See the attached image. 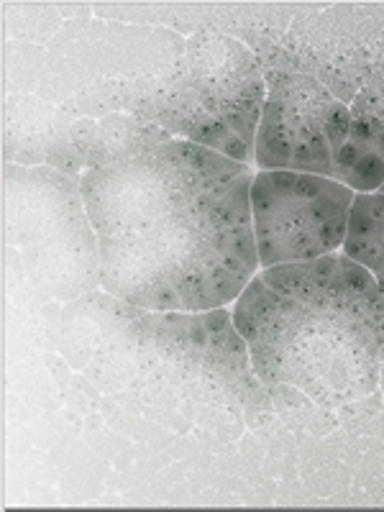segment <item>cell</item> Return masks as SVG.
<instances>
[{
	"mask_svg": "<svg viewBox=\"0 0 384 512\" xmlns=\"http://www.w3.org/2000/svg\"><path fill=\"white\" fill-rule=\"evenodd\" d=\"M344 254L374 277L384 272V192H359L354 198Z\"/></svg>",
	"mask_w": 384,
	"mask_h": 512,
	"instance_id": "ba28073f",
	"label": "cell"
},
{
	"mask_svg": "<svg viewBox=\"0 0 384 512\" xmlns=\"http://www.w3.org/2000/svg\"><path fill=\"white\" fill-rule=\"evenodd\" d=\"M379 192H384V185H382V190H379Z\"/></svg>",
	"mask_w": 384,
	"mask_h": 512,
	"instance_id": "30bf717a",
	"label": "cell"
},
{
	"mask_svg": "<svg viewBox=\"0 0 384 512\" xmlns=\"http://www.w3.org/2000/svg\"><path fill=\"white\" fill-rule=\"evenodd\" d=\"M233 326L254 372L341 405L377 387L384 359V295L349 256L267 267L241 292Z\"/></svg>",
	"mask_w": 384,
	"mask_h": 512,
	"instance_id": "7a4b0ae2",
	"label": "cell"
},
{
	"mask_svg": "<svg viewBox=\"0 0 384 512\" xmlns=\"http://www.w3.org/2000/svg\"><path fill=\"white\" fill-rule=\"evenodd\" d=\"M249 164L187 139L85 169L100 285L146 310L203 313L239 300L259 269Z\"/></svg>",
	"mask_w": 384,
	"mask_h": 512,
	"instance_id": "6da1fadb",
	"label": "cell"
},
{
	"mask_svg": "<svg viewBox=\"0 0 384 512\" xmlns=\"http://www.w3.org/2000/svg\"><path fill=\"white\" fill-rule=\"evenodd\" d=\"M264 80L254 57L228 36L200 34L185 44L180 93L162 118L164 131L249 164L264 111Z\"/></svg>",
	"mask_w": 384,
	"mask_h": 512,
	"instance_id": "277c9868",
	"label": "cell"
},
{
	"mask_svg": "<svg viewBox=\"0 0 384 512\" xmlns=\"http://www.w3.org/2000/svg\"><path fill=\"white\" fill-rule=\"evenodd\" d=\"M351 111L318 80L303 72L272 77L256 128V162L272 172H305L331 177L349 136Z\"/></svg>",
	"mask_w": 384,
	"mask_h": 512,
	"instance_id": "8992f818",
	"label": "cell"
},
{
	"mask_svg": "<svg viewBox=\"0 0 384 512\" xmlns=\"http://www.w3.org/2000/svg\"><path fill=\"white\" fill-rule=\"evenodd\" d=\"M6 236L52 297L72 300L100 282L98 239L77 180L52 167H6Z\"/></svg>",
	"mask_w": 384,
	"mask_h": 512,
	"instance_id": "3957f363",
	"label": "cell"
},
{
	"mask_svg": "<svg viewBox=\"0 0 384 512\" xmlns=\"http://www.w3.org/2000/svg\"><path fill=\"white\" fill-rule=\"evenodd\" d=\"M356 192L331 177L272 169L251 182L259 267L315 262L344 246Z\"/></svg>",
	"mask_w": 384,
	"mask_h": 512,
	"instance_id": "5b68a950",
	"label": "cell"
},
{
	"mask_svg": "<svg viewBox=\"0 0 384 512\" xmlns=\"http://www.w3.org/2000/svg\"><path fill=\"white\" fill-rule=\"evenodd\" d=\"M333 180L359 192H379L384 185V111L372 108L364 98L356 100L351 111L349 136H346L336 164Z\"/></svg>",
	"mask_w": 384,
	"mask_h": 512,
	"instance_id": "52a82bcc",
	"label": "cell"
},
{
	"mask_svg": "<svg viewBox=\"0 0 384 512\" xmlns=\"http://www.w3.org/2000/svg\"><path fill=\"white\" fill-rule=\"evenodd\" d=\"M377 285H379V290H382V295H384V272L377 274Z\"/></svg>",
	"mask_w": 384,
	"mask_h": 512,
	"instance_id": "9c48e42d",
	"label": "cell"
}]
</instances>
